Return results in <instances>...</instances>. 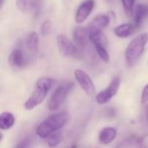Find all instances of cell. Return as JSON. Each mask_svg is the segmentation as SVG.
Here are the masks:
<instances>
[{
	"mask_svg": "<svg viewBox=\"0 0 148 148\" xmlns=\"http://www.w3.org/2000/svg\"><path fill=\"white\" fill-rule=\"evenodd\" d=\"M67 122L68 114L66 112L54 113L37 126L36 129V133L40 138H49L51 134L56 133L59 129L62 128L67 124Z\"/></svg>",
	"mask_w": 148,
	"mask_h": 148,
	"instance_id": "obj_1",
	"label": "cell"
},
{
	"mask_svg": "<svg viewBox=\"0 0 148 148\" xmlns=\"http://www.w3.org/2000/svg\"><path fill=\"white\" fill-rule=\"evenodd\" d=\"M53 85V80L50 78H40L36 83V89L24 103V108L27 111L33 110L39 106L47 97L49 92Z\"/></svg>",
	"mask_w": 148,
	"mask_h": 148,
	"instance_id": "obj_2",
	"label": "cell"
},
{
	"mask_svg": "<svg viewBox=\"0 0 148 148\" xmlns=\"http://www.w3.org/2000/svg\"><path fill=\"white\" fill-rule=\"evenodd\" d=\"M147 42L148 33L147 32L138 35L130 41L125 51L126 61L129 66H133L138 62V60L145 51Z\"/></svg>",
	"mask_w": 148,
	"mask_h": 148,
	"instance_id": "obj_3",
	"label": "cell"
},
{
	"mask_svg": "<svg viewBox=\"0 0 148 148\" xmlns=\"http://www.w3.org/2000/svg\"><path fill=\"white\" fill-rule=\"evenodd\" d=\"M74 83H65L59 85L51 94L48 101V108L50 112L57 111L66 99L69 93L73 90Z\"/></svg>",
	"mask_w": 148,
	"mask_h": 148,
	"instance_id": "obj_4",
	"label": "cell"
},
{
	"mask_svg": "<svg viewBox=\"0 0 148 148\" xmlns=\"http://www.w3.org/2000/svg\"><path fill=\"white\" fill-rule=\"evenodd\" d=\"M120 85H121V79L119 77L114 78L111 83L109 84V85L96 95L95 99L97 103H99L100 105H104L111 101L113 98L118 93Z\"/></svg>",
	"mask_w": 148,
	"mask_h": 148,
	"instance_id": "obj_5",
	"label": "cell"
},
{
	"mask_svg": "<svg viewBox=\"0 0 148 148\" xmlns=\"http://www.w3.org/2000/svg\"><path fill=\"white\" fill-rule=\"evenodd\" d=\"M74 75L83 92L89 97H94L95 94V86L88 74L81 69H77L75 71Z\"/></svg>",
	"mask_w": 148,
	"mask_h": 148,
	"instance_id": "obj_6",
	"label": "cell"
},
{
	"mask_svg": "<svg viewBox=\"0 0 148 148\" xmlns=\"http://www.w3.org/2000/svg\"><path fill=\"white\" fill-rule=\"evenodd\" d=\"M56 41L59 51L63 57H75L78 54L76 45L73 44L64 34H59Z\"/></svg>",
	"mask_w": 148,
	"mask_h": 148,
	"instance_id": "obj_7",
	"label": "cell"
},
{
	"mask_svg": "<svg viewBox=\"0 0 148 148\" xmlns=\"http://www.w3.org/2000/svg\"><path fill=\"white\" fill-rule=\"evenodd\" d=\"M95 0H85L77 8L75 15V20L77 24H82L90 16L95 8Z\"/></svg>",
	"mask_w": 148,
	"mask_h": 148,
	"instance_id": "obj_8",
	"label": "cell"
},
{
	"mask_svg": "<svg viewBox=\"0 0 148 148\" xmlns=\"http://www.w3.org/2000/svg\"><path fill=\"white\" fill-rule=\"evenodd\" d=\"M110 22V17L108 14H98L96 15L93 20L89 23L87 27L88 31H102L104 29L108 27Z\"/></svg>",
	"mask_w": 148,
	"mask_h": 148,
	"instance_id": "obj_9",
	"label": "cell"
},
{
	"mask_svg": "<svg viewBox=\"0 0 148 148\" xmlns=\"http://www.w3.org/2000/svg\"><path fill=\"white\" fill-rule=\"evenodd\" d=\"M148 17V3H139L135 9L134 13V22L136 29L140 28L144 21Z\"/></svg>",
	"mask_w": 148,
	"mask_h": 148,
	"instance_id": "obj_10",
	"label": "cell"
},
{
	"mask_svg": "<svg viewBox=\"0 0 148 148\" xmlns=\"http://www.w3.org/2000/svg\"><path fill=\"white\" fill-rule=\"evenodd\" d=\"M9 63L12 67L23 68L27 65V58L21 49H14L9 56Z\"/></svg>",
	"mask_w": 148,
	"mask_h": 148,
	"instance_id": "obj_11",
	"label": "cell"
},
{
	"mask_svg": "<svg viewBox=\"0 0 148 148\" xmlns=\"http://www.w3.org/2000/svg\"><path fill=\"white\" fill-rule=\"evenodd\" d=\"M73 39L74 43L76 45V47L83 48L87 45L88 38V28L78 26L75 28L73 31Z\"/></svg>",
	"mask_w": 148,
	"mask_h": 148,
	"instance_id": "obj_12",
	"label": "cell"
},
{
	"mask_svg": "<svg viewBox=\"0 0 148 148\" xmlns=\"http://www.w3.org/2000/svg\"><path fill=\"white\" fill-rule=\"evenodd\" d=\"M117 137V131L114 127H105L99 134V142L101 145H108Z\"/></svg>",
	"mask_w": 148,
	"mask_h": 148,
	"instance_id": "obj_13",
	"label": "cell"
},
{
	"mask_svg": "<svg viewBox=\"0 0 148 148\" xmlns=\"http://www.w3.org/2000/svg\"><path fill=\"white\" fill-rule=\"evenodd\" d=\"M41 0H16V6L22 12H29L38 9Z\"/></svg>",
	"mask_w": 148,
	"mask_h": 148,
	"instance_id": "obj_14",
	"label": "cell"
},
{
	"mask_svg": "<svg viewBox=\"0 0 148 148\" xmlns=\"http://www.w3.org/2000/svg\"><path fill=\"white\" fill-rule=\"evenodd\" d=\"M136 30L135 26L132 24H121L120 25H118L117 27L114 28V34L115 36H117L118 38H128L129 36L133 35L134 33V31Z\"/></svg>",
	"mask_w": 148,
	"mask_h": 148,
	"instance_id": "obj_15",
	"label": "cell"
},
{
	"mask_svg": "<svg viewBox=\"0 0 148 148\" xmlns=\"http://www.w3.org/2000/svg\"><path fill=\"white\" fill-rule=\"evenodd\" d=\"M88 38L94 44L95 46L101 45L104 47H108V41L107 37L102 31H88Z\"/></svg>",
	"mask_w": 148,
	"mask_h": 148,
	"instance_id": "obj_16",
	"label": "cell"
},
{
	"mask_svg": "<svg viewBox=\"0 0 148 148\" xmlns=\"http://www.w3.org/2000/svg\"><path fill=\"white\" fill-rule=\"evenodd\" d=\"M26 46L31 55H36L39 50V38L36 32L31 31L26 38Z\"/></svg>",
	"mask_w": 148,
	"mask_h": 148,
	"instance_id": "obj_17",
	"label": "cell"
},
{
	"mask_svg": "<svg viewBox=\"0 0 148 148\" xmlns=\"http://www.w3.org/2000/svg\"><path fill=\"white\" fill-rule=\"evenodd\" d=\"M16 123L15 116L9 112L2 113L0 115V128L2 130L10 129Z\"/></svg>",
	"mask_w": 148,
	"mask_h": 148,
	"instance_id": "obj_18",
	"label": "cell"
},
{
	"mask_svg": "<svg viewBox=\"0 0 148 148\" xmlns=\"http://www.w3.org/2000/svg\"><path fill=\"white\" fill-rule=\"evenodd\" d=\"M135 2H136V0H121L122 8H123L125 14L127 15V17H134Z\"/></svg>",
	"mask_w": 148,
	"mask_h": 148,
	"instance_id": "obj_19",
	"label": "cell"
},
{
	"mask_svg": "<svg viewBox=\"0 0 148 148\" xmlns=\"http://www.w3.org/2000/svg\"><path fill=\"white\" fill-rule=\"evenodd\" d=\"M95 50L98 53V56L100 57V58L105 62V63H108L109 62V59H110V57H109V54L107 51V48L104 47V46H101V45H96L95 46Z\"/></svg>",
	"mask_w": 148,
	"mask_h": 148,
	"instance_id": "obj_20",
	"label": "cell"
},
{
	"mask_svg": "<svg viewBox=\"0 0 148 148\" xmlns=\"http://www.w3.org/2000/svg\"><path fill=\"white\" fill-rule=\"evenodd\" d=\"M47 143L50 147H57L61 140H62V135L60 133H55L53 134H51L49 138H47Z\"/></svg>",
	"mask_w": 148,
	"mask_h": 148,
	"instance_id": "obj_21",
	"label": "cell"
},
{
	"mask_svg": "<svg viewBox=\"0 0 148 148\" xmlns=\"http://www.w3.org/2000/svg\"><path fill=\"white\" fill-rule=\"evenodd\" d=\"M52 31V23L49 20H45L41 25V34L42 37H46Z\"/></svg>",
	"mask_w": 148,
	"mask_h": 148,
	"instance_id": "obj_22",
	"label": "cell"
},
{
	"mask_svg": "<svg viewBox=\"0 0 148 148\" xmlns=\"http://www.w3.org/2000/svg\"><path fill=\"white\" fill-rule=\"evenodd\" d=\"M30 146H31V140L27 138L18 142L14 148H29Z\"/></svg>",
	"mask_w": 148,
	"mask_h": 148,
	"instance_id": "obj_23",
	"label": "cell"
},
{
	"mask_svg": "<svg viewBox=\"0 0 148 148\" xmlns=\"http://www.w3.org/2000/svg\"><path fill=\"white\" fill-rule=\"evenodd\" d=\"M148 101V84L144 87L141 94V103L146 104Z\"/></svg>",
	"mask_w": 148,
	"mask_h": 148,
	"instance_id": "obj_24",
	"label": "cell"
},
{
	"mask_svg": "<svg viewBox=\"0 0 148 148\" xmlns=\"http://www.w3.org/2000/svg\"><path fill=\"white\" fill-rule=\"evenodd\" d=\"M108 4H114L115 2H116V0H104Z\"/></svg>",
	"mask_w": 148,
	"mask_h": 148,
	"instance_id": "obj_25",
	"label": "cell"
},
{
	"mask_svg": "<svg viewBox=\"0 0 148 148\" xmlns=\"http://www.w3.org/2000/svg\"><path fill=\"white\" fill-rule=\"evenodd\" d=\"M146 120H147V123L148 124V106L147 107V113H146Z\"/></svg>",
	"mask_w": 148,
	"mask_h": 148,
	"instance_id": "obj_26",
	"label": "cell"
},
{
	"mask_svg": "<svg viewBox=\"0 0 148 148\" xmlns=\"http://www.w3.org/2000/svg\"><path fill=\"white\" fill-rule=\"evenodd\" d=\"M3 3H4V0H0V4H1V8L3 7Z\"/></svg>",
	"mask_w": 148,
	"mask_h": 148,
	"instance_id": "obj_27",
	"label": "cell"
},
{
	"mask_svg": "<svg viewBox=\"0 0 148 148\" xmlns=\"http://www.w3.org/2000/svg\"><path fill=\"white\" fill-rule=\"evenodd\" d=\"M70 148H77V146H76V145H73Z\"/></svg>",
	"mask_w": 148,
	"mask_h": 148,
	"instance_id": "obj_28",
	"label": "cell"
}]
</instances>
